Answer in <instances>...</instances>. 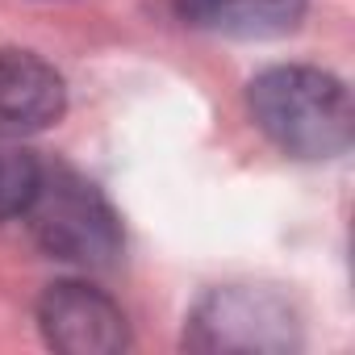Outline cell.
<instances>
[{
	"label": "cell",
	"instance_id": "obj_3",
	"mask_svg": "<svg viewBox=\"0 0 355 355\" xmlns=\"http://www.w3.org/2000/svg\"><path fill=\"white\" fill-rule=\"evenodd\" d=\"M184 347L193 351H297L301 322L297 309L272 293L251 284H226L197 301L189 313Z\"/></svg>",
	"mask_w": 355,
	"mask_h": 355
},
{
	"label": "cell",
	"instance_id": "obj_1",
	"mask_svg": "<svg viewBox=\"0 0 355 355\" xmlns=\"http://www.w3.org/2000/svg\"><path fill=\"white\" fill-rule=\"evenodd\" d=\"M255 125L293 159H334L355 138V105L338 76L322 67H268L251 80Z\"/></svg>",
	"mask_w": 355,
	"mask_h": 355
},
{
	"label": "cell",
	"instance_id": "obj_5",
	"mask_svg": "<svg viewBox=\"0 0 355 355\" xmlns=\"http://www.w3.org/2000/svg\"><path fill=\"white\" fill-rule=\"evenodd\" d=\"M67 113L63 76L34 51L0 46V134L21 138L55 125Z\"/></svg>",
	"mask_w": 355,
	"mask_h": 355
},
{
	"label": "cell",
	"instance_id": "obj_2",
	"mask_svg": "<svg viewBox=\"0 0 355 355\" xmlns=\"http://www.w3.org/2000/svg\"><path fill=\"white\" fill-rule=\"evenodd\" d=\"M21 218H30L38 247L63 263L109 268L121 255V218L92 180L63 163L42 167Z\"/></svg>",
	"mask_w": 355,
	"mask_h": 355
},
{
	"label": "cell",
	"instance_id": "obj_6",
	"mask_svg": "<svg viewBox=\"0 0 355 355\" xmlns=\"http://www.w3.org/2000/svg\"><path fill=\"white\" fill-rule=\"evenodd\" d=\"M171 9L193 30L263 42L293 34L305 21L309 0H171Z\"/></svg>",
	"mask_w": 355,
	"mask_h": 355
},
{
	"label": "cell",
	"instance_id": "obj_4",
	"mask_svg": "<svg viewBox=\"0 0 355 355\" xmlns=\"http://www.w3.org/2000/svg\"><path fill=\"white\" fill-rule=\"evenodd\" d=\"M42 338L67 355H113L130 347L125 313L113 297L84 280H59L38 301Z\"/></svg>",
	"mask_w": 355,
	"mask_h": 355
},
{
	"label": "cell",
	"instance_id": "obj_7",
	"mask_svg": "<svg viewBox=\"0 0 355 355\" xmlns=\"http://www.w3.org/2000/svg\"><path fill=\"white\" fill-rule=\"evenodd\" d=\"M38 175H42V163L34 159V150H26L17 138L0 134V222L26 214L38 189Z\"/></svg>",
	"mask_w": 355,
	"mask_h": 355
}]
</instances>
